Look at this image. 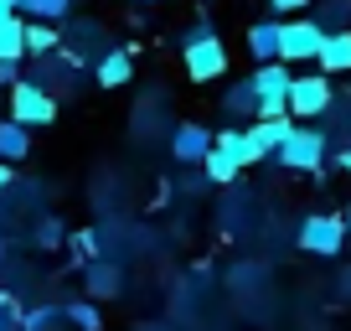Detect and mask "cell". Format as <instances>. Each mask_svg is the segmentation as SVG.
<instances>
[{"instance_id":"cell-12","label":"cell","mask_w":351,"mask_h":331,"mask_svg":"<svg viewBox=\"0 0 351 331\" xmlns=\"http://www.w3.org/2000/svg\"><path fill=\"white\" fill-rule=\"evenodd\" d=\"M207 150H212V124L186 119V124H176V130H171V161L176 166H202Z\"/></svg>"},{"instance_id":"cell-29","label":"cell","mask_w":351,"mask_h":331,"mask_svg":"<svg viewBox=\"0 0 351 331\" xmlns=\"http://www.w3.org/2000/svg\"><path fill=\"white\" fill-rule=\"evenodd\" d=\"M263 5H269V11H274V21H279V16H305L315 0H263Z\"/></svg>"},{"instance_id":"cell-16","label":"cell","mask_w":351,"mask_h":331,"mask_svg":"<svg viewBox=\"0 0 351 331\" xmlns=\"http://www.w3.org/2000/svg\"><path fill=\"white\" fill-rule=\"evenodd\" d=\"M315 62H320V73H326V78L351 73V32H326V42H320Z\"/></svg>"},{"instance_id":"cell-6","label":"cell","mask_w":351,"mask_h":331,"mask_svg":"<svg viewBox=\"0 0 351 331\" xmlns=\"http://www.w3.org/2000/svg\"><path fill=\"white\" fill-rule=\"evenodd\" d=\"M5 119H16L21 130H47V124L57 119V99L47 89H36L32 78H21L11 89V114H5Z\"/></svg>"},{"instance_id":"cell-3","label":"cell","mask_w":351,"mask_h":331,"mask_svg":"<svg viewBox=\"0 0 351 331\" xmlns=\"http://www.w3.org/2000/svg\"><path fill=\"white\" fill-rule=\"evenodd\" d=\"M248 83H253V93H258V114L253 119H285V99H289V83H295V67H285V62H263V67H253L248 73Z\"/></svg>"},{"instance_id":"cell-28","label":"cell","mask_w":351,"mask_h":331,"mask_svg":"<svg viewBox=\"0 0 351 331\" xmlns=\"http://www.w3.org/2000/svg\"><path fill=\"white\" fill-rule=\"evenodd\" d=\"M0 331H21V300L11 290H0Z\"/></svg>"},{"instance_id":"cell-34","label":"cell","mask_w":351,"mask_h":331,"mask_svg":"<svg viewBox=\"0 0 351 331\" xmlns=\"http://www.w3.org/2000/svg\"><path fill=\"white\" fill-rule=\"evenodd\" d=\"M11 176H16V171H11V166H5V161H0V192L11 187Z\"/></svg>"},{"instance_id":"cell-36","label":"cell","mask_w":351,"mask_h":331,"mask_svg":"<svg viewBox=\"0 0 351 331\" xmlns=\"http://www.w3.org/2000/svg\"><path fill=\"white\" fill-rule=\"evenodd\" d=\"M0 5H5V11H16V16H21V5H26V0H0Z\"/></svg>"},{"instance_id":"cell-9","label":"cell","mask_w":351,"mask_h":331,"mask_svg":"<svg viewBox=\"0 0 351 331\" xmlns=\"http://www.w3.org/2000/svg\"><path fill=\"white\" fill-rule=\"evenodd\" d=\"M181 62H186V78H191V83H217V78L228 73V47H222V36L186 42V47H181Z\"/></svg>"},{"instance_id":"cell-35","label":"cell","mask_w":351,"mask_h":331,"mask_svg":"<svg viewBox=\"0 0 351 331\" xmlns=\"http://www.w3.org/2000/svg\"><path fill=\"white\" fill-rule=\"evenodd\" d=\"M341 228H346V238H351V202L341 207Z\"/></svg>"},{"instance_id":"cell-39","label":"cell","mask_w":351,"mask_h":331,"mask_svg":"<svg viewBox=\"0 0 351 331\" xmlns=\"http://www.w3.org/2000/svg\"><path fill=\"white\" fill-rule=\"evenodd\" d=\"M134 5H160V0H134Z\"/></svg>"},{"instance_id":"cell-22","label":"cell","mask_w":351,"mask_h":331,"mask_svg":"<svg viewBox=\"0 0 351 331\" xmlns=\"http://www.w3.org/2000/svg\"><path fill=\"white\" fill-rule=\"evenodd\" d=\"M320 119H326V130H320V135H326L330 145H351V99H336Z\"/></svg>"},{"instance_id":"cell-19","label":"cell","mask_w":351,"mask_h":331,"mask_svg":"<svg viewBox=\"0 0 351 331\" xmlns=\"http://www.w3.org/2000/svg\"><path fill=\"white\" fill-rule=\"evenodd\" d=\"M26 155H32V130H21L16 119H0V161L16 166Z\"/></svg>"},{"instance_id":"cell-37","label":"cell","mask_w":351,"mask_h":331,"mask_svg":"<svg viewBox=\"0 0 351 331\" xmlns=\"http://www.w3.org/2000/svg\"><path fill=\"white\" fill-rule=\"evenodd\" d=\"M11 16H16V11H5V5H0V26H5V21H11Z\"/></svg>"},{"instance_id":"cell-21","label":"cell","mask_w":351,"mask_h":331,"mask_svg":"<svg viewBox=\"0 0 351 331\" xmlns=\"http://www.w3.org/2000/svg\"><path fill=\"white\" fill-rule=\"evenodd\" d=\"M0 62H26V16H11L0 26Z\"/></svg>"},{"instance_id":"cell-31","label":"cell","mask_w":351,"mask_h":331,"mask_svg":"<svg viewBox=\"0 0 351 331\" xmlns=\"http://www.w3.org/2000/svg\"><path fill=\"white\" fill-rule=\"evenodd\" d=\"M326 166H336V171H346V176H351V145H330Z\"/></svg>"},{"instance_id":"cell-13","label":"cell","mask_w":351,"mask_h":331,"mask_svg":"<svg viewBox=\"0 0 351 331\" xmlns=\"http://www.w3.org/2000/svg\"><path fill=\"white\" fill-rule=\"evenodd\" d=\"M134 78V42H114L109 52L93 62V83L99 89H124Z\"/></svg>"},{"instance_id":"cell-38","label":"cell","mask_w":351,"mask_h":331,"mask_svg":"<svg viewBox=\"0 0 351 331\" xmlns=\"http://www.w3.org/2000/svg\"><path fill=\"white\" fill-rule=\"evenodd\" d=\"M5 259H11V249H5V243H0V264H5Z\"/></svg>"},{"instance_id":"cell-11","label":"cell","mask_w":351,"mask_h":331,"mask_svg":"<svg viewBox=\"0 0 351 331\" xmlns=\"http://www.w3.org/2000/svg\"><path fill=\"white\" fill-rule=\"evenodd\" d=\"M32 83H36V89H47L52 99H62V93L77 89V62L67 52H52V57H42V62L32 67Z\"/></svg>"},{"instance_id":"cell-15","label":"cell","mask_w":351,"mask_h":331,"mask_svg":"<svg viewBox=\"0 0 351 331\" xmlns=\"http://www.w3.org/2000/svg\"><path fill=\"white\" fill-rule=\"evenodd\" d=\"M243 42H248L253 67H263V62H279V21H274V16H269V21H253Z\"/></svg>"},{"instance_id":"cell-5","label":"cell","mask_w":351,"mask_h":331,"mask_svg":"<svg viewBox=\"0 0 351 331\" xmlns=\"http://www.w3.org/2000/svg\"><path fill=\"white\" fill-rule=\"evenodd\" d=\"M346 228H341V212H310L305 222H300V249H305L310 259H341V249H346Z\"/></svg>"},{"instance_id":"cell-20","label":"cell","mask_w":351,"mask_h":331,"mask_svg":"<svg viewBox=\"0 0 351 331\" xmlns=\"http://www.w3.org/2000/svg\"><path fill=\"white\" fill-rule=\"evenodd\" d=\"M310 21L320 32H351V0H315L310 5Z\"/></svg>"},{"instance_id":"cell-30","label":"cell","mask_w":351,"mask_h":331,"mask_svg":"<svg viewBox=\"0 0 351 331\" xmlns=\"http://www.w3.org/2000/svg\"><path fill=\"white\" fill-rule=\"evenodd\" d=\"M207 36H217V21H207V16H202V21H191L186 32H181V47H186V42H207Z\"/></svg>"},{"instance_id":"cell-10","label":"cell","mask_w":351,"mask_h":331,"mask_svg":"<svg viewBox=\"0 0 351 331\" xmlns=\"http://www.w3.org/2000/svg\"><path fill=\"white\" fill-rule=\"evenodd\" d=\"M62 52L73 57L77 67H83V62H99V57L109 52L104 26L99 21H73V16H67V21H62Z\"/></svg>"},{"instance_id":"cell-14","label":"cell","mask_w":351,"mask_h":331,"mask_svg":"<svg viewBox=\"0 0 351 331\" xmlns=\"http://www.w3.org/2000/svg\"><path fill=\"white\" fill-rule=\"evenodd\" d=\"M124 290V269L109 264V259H93L83 269V300H114Z\"/></svg>"},{"instance_id":"cell-7","label":"cell","mask_w":351,"mask_h":331,"mask_svg":"<svg viewBox=\"0 0 351 331\" xmlns=\"http://www.w3.org/2000/svg\"><path fill=\"white\" fill-rule=\"evenodd\" d=\"M320 42H326V32L310 21V11H305V16H295V21H279V62H285V67H295V62H315Z\"/></svg>"},{"instance_id":"cell-24","label":"cell","mask_w":351,"mask_h":331,"mask_svg":"<svg viewBox=\"0 0 351 331\" xmlns=\"http://www.w3.org/2000/svg\"><path fill=\"white\" fill-rule=\"evenodd\" d=\"M67 249H73V264H77V269H88L93 259H104V249H99V233H93V228H77V233H67Z\"/></svg>"},{"instance_id":"cell-17","label":"cell","mask_w":351,"mask_h":331,"mask_svg":"<svg viewBox=\"0 0 351 331\" xmlns=\"http://www.w3.org/2000/svg\"><path fill=\"white\" fill-rule=\"evenodd\" d=\"M222 114H228V119H248L253 124V114H258V93H253L248 78H238V83L222 89Z\"/></svg>"},{"instance_id":"cell-2","label":"cell","mask_w":351,"mask_h":331,"mask_svg":"<svg viewBox=\"0 0 351 331\" xmlns=\"http://www.w3.org/2000/svg\"><path fill=\"white\" fill-rule=\"evenodd\" d=\"M326 155H330V140L315 130V124H295L289 130V140L274 150V161L285 166V171H326Z\"/></svg>"},{"instance_id":"cell-18","label":"cell","mask_w":351,"mask_h":331,"mask_svg":"<svg viewBox=\"0 0 351 331\" xmlns=\"http://www.w3.org/2000/svg\"><path fill=\"white\" fill-rule=\"evenodd\" d=\"M62 52V26H47V21H26V57L42 62V57Z\"/></svg>"},{"instance_id":"cell-8","label":"cell","mask_w":351,"mask_h":331,"mask_svg":"<svg viewBox=\"0 0 351 331\" xmlns=\"http://www.w3.org/2000/svg\"><path fill=\"white\" fill-rule=\"evenodd\" d=\"M289 130H295V119H253L248 130H243V166H263L274 161V150L289 140Z\"/></svg>"},{"instance_id":"cell-25","label":"cell","mask_w":351,"mask_h":331,"mask_svg":"<svg viewBox=\"0 0 351 331\" xmlns=\"http://www.w3.org/2000/svg\"><path fill=\"white\" fill-rule=\"evenodd\" d=\"M62 321H73L77 331H99V326H104L93 300H67V306H62Z\"/></svg>"},{"instance_id":"cell-33","label":"cell","mask_w":351,"mask_h":331,"mask_svg":"<svg viewBox=\"0 0 351 331\" xmlns=\"http://www.w3.org/2000/svg\"><path fill=\"white\" fill-rule=\"evenodd\" d=\"M336 290H341V295H346V300H351V264H346V269H341V279H336Z\"/></svg>"},{"instance_id":"cell-23","label":"cell","mask_w":351,"mask_h":331,"mask_svg":"<svg viewBox=\"0 0 351 331\" xmlns=\"http://www.w3.org/2000/svg\"><path fill=\"white\" fill-rule=\"evenodd\" d=\"M26 21H47V26H62L73 16V0H26L21 5Z\"/></svg>"},{"instance_id":"cell-32","label":"cell","mask_w":351,"mask_h":331,"mask_svg":"<svg viewBox=\"0 0 351 331\" xmlns=\"http://www.w3.org/2000/svg\"><path fill=\"white\" fill-rule=\"evenodd\" d=\"M0 83H11V89H16V83H21V62H0Z\"/></svg>"},{"instance_id":"cell-4","label":"cell","mask_w":351,"mask_h":331,"mask_svg":"<svg viewBox=\"0 0 351 331\" xmlns=\"http://www.w3.org/2000/svg\"><path fill=\"white\" fill-rule=\"evenodd\" d=\"M336 104V83H330L326 73H295V83H289V119H320V114Z\"/></svg>"},{"instance_id":"cell-1","label":"cell","mask_w":351,"mask_h":331,"mask_svg":"<svg viewBox=\"0 0 351 331\" xmlns=\"http://www.w3.org/2000/svg\"><path fill=\"white\" fill-rule=\"evenodd\" d=\"M243 176V130L228 124V130L212 135V150L202 155V181L207 187H232Z\"/></svg>"},{"instance_id":"cell-26","label":"cell","mask_w":351,"mask_h":331,"mask_svg":"<svg viewBox=\"0 0 351 331\" xmlns=\"http://www.w3.org/2000/svg\"><path fill=\"white\" fill-rule=\"evenodd\" d=\"M36 249H62L67 243V228H62V218H52V212H47V218H36Z\"/></svg>"},{"instance_id":"cell-27","label":"cell","mask_w":351,"mask_h":331,"mask_svg":"<svg viewBox=\"0 0 351 331\" xmlns=\"http://www.w3.org/2000/svg\"><path fill=\"white\" fill-rule=\"evenodd\" d=\"M62 321V306H36V310H21V331H52Z\"/></svg>"}]
</instances>
